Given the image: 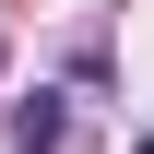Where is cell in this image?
<instances>
[{
	"mask_svg": "<svg viewBox=\"0 0 154 154\" xmlns=\"http://www.w3.org/2000/svg\"><path fill=\"white\" fill-rule=\"evenodd\" d=\"M12 142H24V154H59V142H71V107H59V95H36V107L12 119Z\"/></svg>",
	"mask_w": 154,
	"mask_h": 154,
	"instance_id": "cell-1",
	"label": "cell"
}]
</instances>
